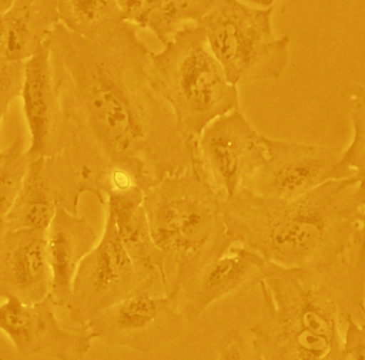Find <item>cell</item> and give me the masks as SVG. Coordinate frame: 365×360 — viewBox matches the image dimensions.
I'll list each match as a JSON object with an SVG mask.
<instances>
[{"label": "cell", "mask_w": 365, "mask_h": 360, "mask_svg": "<svg viewBox=\"0 0 365 360\" xmlns=\"http://www.w3.org/2000/svg\"><path fill=\"white\" fill-rule=\"evenodd\" d=\"M49 49L66 128L62 153L94 174L101 195L103 177L113 170L133 174L146 194L197 166L195 146L152 85L153 52L136 26L125 22L88 41L60 24Z\"/></svg>", "instance_id": "6da1fadb"}, {"label": "cell", "mask_w": 365, "mask_h": 360, "mask_svg": "<svg viewBox=\"0 0 365 360\" xmlns=\"http://www.w3.org/2000/svg\"><path fill=\"white\" fill-rule=\"evenodd\" d=\"M262 312L249 329L262 360H323L348 320L365 322V225L351 251L328 266H262Z\"/></svg>", "instance_id": "7a4b0ae2"}, {"label": "cell", "mask_w": 365, "mask_h": 360, "mask_svg": "<svg viewBox=\"0 0 365 360\" xmlns=\"http://www.w3.org/2000/svg\"><path fill=\"white\" fill-rule=\"evenodd\" d=\"M355 178L275 200L243 189L222 204L234 244L285 268L328 266L351 251L365 225Z\"/></svg>", "instance_id": "3957f363"}, {"label": "cell", "mask_w": 365, "mask_h": 360, "mask_svg": "<svg viewBox=\"0 0 365 360\" xmlns=\"http://www.w3.org/2000/svg\"><path fill=\"white\" fill-rule=\"evenodd\" d=\"M224 201L197 166L158 183L144 198L152 238L165 257L173 302L207 265L235 245Z\"/></svg>", "instance_id": "277c9868"}, {"label": "cell", "mask_w": 365, "mask_h": 360, "mask_svg": "<svg viewBox=\"0 0 365 360\" xmlns=\"http://www.w3.org/2000/svg\"><path fill=\"white\" fill-rule=\"evenodd\" d=\"M148 75L193 146L212 121L240 110L237 87L228 81L199 24L186 26L161 52L152 53Z\"/></svg>", "instance_id": "5b68a950"}, {"label": "cell", "mask_w": 365, "mask_h": 360, "mask_svg": "<svg viewBox=\"0 0 365 360\" xmlns=\"http://www.w3.org/2000/svg\"><path fill=\"white\" fill-rule=\"evenodd\" d=\"M274 9L273 3L255 7L237 0H217L200 22L211 52L234 86L277 80L284 73L290 38L274 33Z\"/></svg>", "instance_id": "8992f818"}, {"label": "cell", "mask_w": 365, "mask_h": 360, "mask_svg": "<svg viewBox=\"0 0 365 360\" xmlns=\"http://www.w3.org/2000/svg\"><path fill=\"white\" fill-rule=\"evenodd\" d=\"M140 291L161 295L137 270L113 219L106 213L102 238L83 259L74 278L66 306L68 317L76 325L86 326L97 314Z\"/></svg>", "instance_id": "52a82bcc"}, {"label": "cell", "mask_w": 365, "mask_h": 360, "mask_svg": "<svg viewBox=\"0 0 365 360\" xmlns=\"http://www.w3.org/2000/svg\"><path fill=\"white\" fill-rule=\"evenodd\" d=\"M85 193L104 206L94 174L80 169L66 153L32 161L20 194L1 218L0 232L47 231L58 209L79 215L80 198Z\"/></svg>", "instance_id": "ba28073f"}, {"label": "cell", "mask_w": 365, "mask_h": 360, "mask_svg": "<svg viewBox=\"0 0 365 360\" xmlns=\"http://www.w3.org/2000/svg\"><path fill=\"white\" fill-rule=\"evenodd\" d=\"M265 155V136L241 110L212 121L195 144L197 166L224 202L248 187Z\"/></svg>", "instance_id": "9c48e42d"}, {"label": "cell", "mask_w": 365, "mask_h": 360, "mask_svg": "<svg viewBox=\"0 0 365 360\" xmlns=\"http://www.w3.org/2000/svg\"><path fill=\"white\" fill-rule=\"evenodd\" d=\"M344 149L266 137V155L248 187L255 194L294 200L332 180L353 177L342 164Z\"/></svg>", "instance_id": "30bf717a"}, {"label": "cell", "mask_w": 365, "mask_h": 360, "mask_svg": "<svg viewBox=\"0 0 365 360\" xmlns=\"http://www.w3.org/2000/svg\"><path fill=\"white\" fill-rule=\"evenodd\" d=\"M185 323L167 295L140 291L97 314L86 327L106 346L148 354L177 340Z\"/></svg>", "instance_id": "8fae6325"}, {"label": "cell", "mask_w": 365, "mask_h": 360, "mask_svg": "<svg viewBox=\"0 0 365 360\" xmlns=\"http://www.w3.org/2000/svg\"><path fill=\"white\" fill-rule=\"evenodd\" d=\"M0 329L22 357L46 356L55 360H81L95 337L86 326H68L57 318L51 295L36 303L4 299Z\"/></svg>", "instance_id": "7c38bea8"}, {"label": "cell", "mask_w": 365, "mask_h": 360, "mask_svg": "<svg viewBox=\"0 0 365 360\" xmlns=\"http://www.w3.org/2000/svg\"><path fill=\"white\" fill-rule=\"evenodd\" d=\"M23 115L30 134L31 161L56 157L66 149L62 106L51 65L49 41L26 62L22 92Z\"/></svg>", "instance_id": "4fadbf2b"}, {"label": "cell", "mask_w": 365, "mask_h": 360, "mask_svg": "<svg viewBox=\"0 0 365 360\" xmlns=\"http://www.w3.org/2000/svg\"><path fill=\"white\" fill-rule=\"evenodd\" d=\"M47 231L19 229L0 236V295L24 303L51 295V276Z\"/></svg>", "instance_id": "5bb4252c"}, {"label": "cell", "mask_w": 365, "mask_h": 360, "mask_svg": "<svg viewBox=\"0 0 365 360\" xmlns=\"http://www.w3.org/2000/svg\"><path fill=\"white\" fill-rule=\"evenodd\" d=\"M265 260L243 246L209 263L180 292L174 305L186 322H194L217 301L245 293L262 283Z\"/></svg>", "instance_id": "9a60e30c"}, {"label": "cell", "mask_w": 365, "mask_h": 360, "mask_svg": "<svg viewBox=\"0 0 365 360\" xmlns=\"http://www.w3.org/2000/svg\"><path fill=\"white\" fill-rule=\"evenodd\" d=\"M142 189L117 191L106 196L104 210L111 216L121 243L143 277L161 295L168 293L165 257L152 238Z\"/></svg>", "instance_id": "2e32d148"}, {"label": "cell", "mask_w": 365, "mask_h": 360, "mask_svg": "<svg viewBox=\"0 0 365 360\" xmlns=\"http://www.w3.org/2000/svg\"><path fill=\"white\" fill-rule=\"evenodd\" d=\"M46 234L53 276L51 297L57 307L66 308L78 269L100 240L87 218L66 209L57 210Z\"/></svg>", "instance_id": "e0dca14e"}, {"label": "cell", "mask_w": 365, "mask_h": 360, "mask_svg": "<svg viewBox=\"0 0 365 360\" xmlns=\"http://www.w3.org/2000/svg\"><path fill=\"white\" fill-rule=\"evenodd\" d=\"M60 24L57 0H14L0 15V60L34 58Z\"/></svg>", "instance_id": "ac0fdd59"}, {"label": "cell", "mask_w": 365, "mask_h": 360, "mask_svg": "<svg viewBox=\"0 0 365 360\" xmlns=\"http://www.w3.org/2000/svg\"><path fill=\"white\" fill-rule=\"evenodd\" d=\"M217 0H119L125 22L151 31L163 46L186 26L199 24Z\"/></svg>", "instance_id": "d6986e66"}, {"label": "cell", "mask_w": 365, "mask_h": 360, "mask_svg": "<svg viewBox=\"0 0 365 360\" xmlns=\"http://www.w3.org/2000/svg\"><path fill=\"white\" fill-rule=\"evenodd\" d=\"M61 24L88 41H98L125 23L115 0H58Z\"/></svg>", "instance_id": "ffe728a7"}, {"label": "cell", "mask_w": 365, "mask_h": 360, "mask_svg": "<svg viewBox=\"0 0 365 360\" xmlns=\"http://www.w3.org/2000/svg\"><path fill=\"white\" fill-rule=\"evenodd\" d=\"M24 144L22 134H17L0 153V218L9 213L28 177L32 161Z\"/></svg>", "instance_id": "44dd1931"}, {"label": "cell", "mask_w": 365, "mask_h": 360, "mask_svg": "<svg viewBox=\"0 0 365 360\" xmlns=\"http://www.w3.org/2000/svg\"><path fill=\"white\" fill-rule=\"evenodd\" d=\"M26 81V62L0 60V120L1 126L9 115L11 103L22 97Z\"/></svg>", "instance_id": "7402d4cb"}, {"label": "cell", "mask_w": 365, "mask_h": 360, "mask_svg": "<svg viewBox=\"0 0 365 360\" xmlns=\"http://www.w3.org/2000/svg\"><path fill=\"white\" fill-rule=\"evenodd\" d=\"M217 360H262V358L250 335L247 337L241 329H231L220 337Z\"/></svg>", "instance_id": "603a6c76"}, {"label": "cell", "mask_w": 365, "mask_h": 360, "mask_svg": "<svg viewBox=\"0 0 365 360\" xmlns=\"http://www.w3.org/2000/svg\"><path fill=\"white\" fill-rule=\"evenodd\" d=\"M344 348L351 360H365V322L348 320L344 333Z\"/></svg>", "instance_id": "cb8c5ba5"}, {"label": "cell", "mask_w": 365, "mask_h": 360, "mask_svg": "<svg viewBox=\"0 0 365 360\" xmlns=\"http://www.w3.org/2000/svg\"><path fill=\"white\" fill-rule=\"evenodd\" d=\"M342 164L354 174L365 170V134L353 136L351 143L342 153Z\"/></svg>", "instance_id": "d4e9b609"}, {"label": "cell", "mask_w": 365, "mask_h": 360, "mask_svg": "<svg viewBox=\"0 0 365 360\" xmlns=\"http://www.w3.org/2000/svg\"><path fill=\"white\" fill-rule=\"evenodd\" d=\"M351 120L353 125L354 136L365 134V95L353 104L351 111Z\"/></svg>", "instance_id": "484cf974"}, {"label": "cell", "mask_w": 365, "mask_h": 360, "mask_svg": "<svg viewBox=\"0 0 365 360\" xmlns=\"http://www.w3.org/2000/svg\"><path fill=\"white\" fill-rule=\"evenodd\" d=\"M323 360H351L344 348V341L331 349L330 352L325 356Z\"/></svg>", "instance_id": "4316f807"}, {"label": "cell", "mask_w": 365, "mask_h": 360, "mask_svg": "<svg viewBox=\"0 0 365 360\" xmlns=\"http://www.w3.org/2000/svg\"><path fill=\"white\" fill-rule=\"evenodd\" d=\"M354 178L357 180V194H359V202L364 206L365 209V170L354 174Z\"/></svg>", "instance_id": "83f0119b"}, {"label": "cell", "mask_w": 365, "mask_h": 360, "mask_svg": "<svg viewBox=\"0 0 365 360\" xmlns=\"http://www.w3.org/2000/svg\"><path fill=\"white\" fill-rule=\"evenodd\" d=\"M13 4H14V0H1L0 1V15L9 12L11 7L13 6Z\"/></svg>", "instance_id": "f1b7e54d"}, {"label": "cell", "mask_w": 365, "mask_h": 360, "mask_svg": "<svg viewBox=\"0 0 365 360\" xmlns=\"http://www.w3.org/2000/svg\"><path fill=\"white\" fill-rule=\"evenodd\" d=\"M364 305H365V291H364Z\"/></svg>", "instance_id": "f546056e"}]
</instances>
